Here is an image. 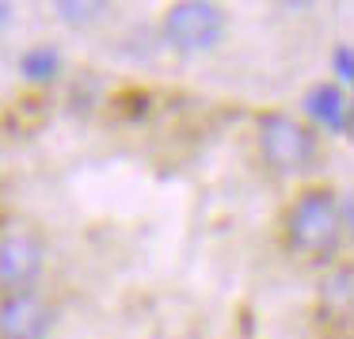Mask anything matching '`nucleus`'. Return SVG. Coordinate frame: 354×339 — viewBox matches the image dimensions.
<instances>
[{
    "instance_id": "423d86ee",
    "label": "nucleus",
    "mask_w": 354,
    "mask_h": 339,
    "mask_svg": "<svg viewBox=\"0 0 354 339\" xmlns=\"http://www.w3.org/2000/svg\"><path fill=\"white\" fill-rule=\"evenodd\" d=\"M305 111L331 134H351V100L335 84H316L305 95Z\"/></svg>"
},
{
    "instance_id": "f257e3e1",
    "label": "nucleus",
    "mask_w": 354,
    "mask_h": 339,
    "mask_svg": "<svg viewBox=\"0 0 354 339\" xmlns=\"http://www.w3.org/2000/svg\"><path fill=\"white\" fill-rule=\"evenodd\" d=\"M343 229L339 199L328 187H313L290 206V240L301 252H328Z\"/></svg>"
},
{
    "instance_id": "6e6552de",
    "label": "nucleus",
    "mask_w": 354,
    "mask_h": 339,
    "mask_svg": "<svg viewBox=\"0 0 354 339\" xmlns=\"http://www.w3.org/2000/svg\"><path fill=\"white\" fill-rule=\"evenodd\" d=\"M107 12V4H57V16L69 24H92Z\"/></svg>"
},
{
    "instance_id": "f03ea898",
    "label": "nucleus",
    "mask_w": 354,
    "mask_h": 339,
    "mask_svg": "<svg viewBox=\"0 0 354 339\" xmlns=\"http://www.w3.org/2000/svg\"><path fill=\"white\" fill-rule=\"evenodd\" d=\"M259 149L267 164L278 172H301L316 161V134L290 115H263L259 118Z\"/></svg>"
},
{
    "instance_id": "9d476101",
    "label": "nucleus",
    "mask_w": 354,
    "mask_h": 339,
    "mask_svg": "<svg viewBox=\"0 0 354 339\" xmlns=\"http://www.w3.org/2000/svg\"><path fill=\"white\" fill-rule=\"evenodd\" d=\"M4 19H8V4H0V24H4Z\"/></svg>"
},
{
    "instance_id": "39448f33",
    "label": "nucleus",
    "mask_w": 354,
    "mask_h": 339,
    "mask_svg": "<svg viewBox=\"0 0 354 339\" xmlns=\"http://www.w3.org/2000/svg\"><path fill=\"white\" fill-rule=\"evenodd\" d=\"M54 313L35 290L8 293L0 301V339H46Z\"/></svg>"
},
{
    "instance_id": "7ed1b4c3",
    "label": "nucleus",
    "mask_w": 354,
    "mask_h": 339,
    "mask_svg": "<svg viewBox=\"0 0 354 339\" xmlns=\"http://www.w3.org/2000/svg\"><path fill=\"white\" fill-rule=\"evenodd\" d=\"M164 35L179 50H209L225 35V12L206 0H183L171 4L164 16Z\"/></svg>"
},
{
    "instance_id": "0eeeda50",
    "label": "nucleus",
    "mask_w": 354,
    "mask_h": 339,
    "mask_svg": "<svg viewBox=\"0 0 354 339\" xmlns=\"http://www.w3.org/2000/svg\"><path fill=\"white\" fill-rule=\"evenodd\" d=\"M57 65H62V57H57L54 46H31L19 57V73L27 80H50L57 73Z\"/></svg>"
},
{
    "instance_id": "1a4fd4ad",
    "label": "nucleus",
    "mask_w": 354,
    "mask_h": 339,
    "mask_svg": "<svg viewBox=\"0 0 354 339\" xmlns=\"http://www.w3.org/2000/svg\"><path fill=\"white\" fill-rule=\"evenodd\" d=\"M331 65H335L339 80H351V77H354V69H351V50H346V46H335V50H331Z\"/></svg>"
},
{
    "instance_id": "20e7f679",
    "label": "nucleus",
    "mask_w": 354,
    "mask_h": 339,
    "mask_svg": "<svg viewBox=\"0 0 354 339\" xmlns=\"http://www.w3.org/2000/svg\"><path fill=\"white\" fill-rule=\"evenodd\" d=\"M42 263H46V248L35 232L0 237V290H31V282L42 275Z\"/></svg>"
}]
</instances>
